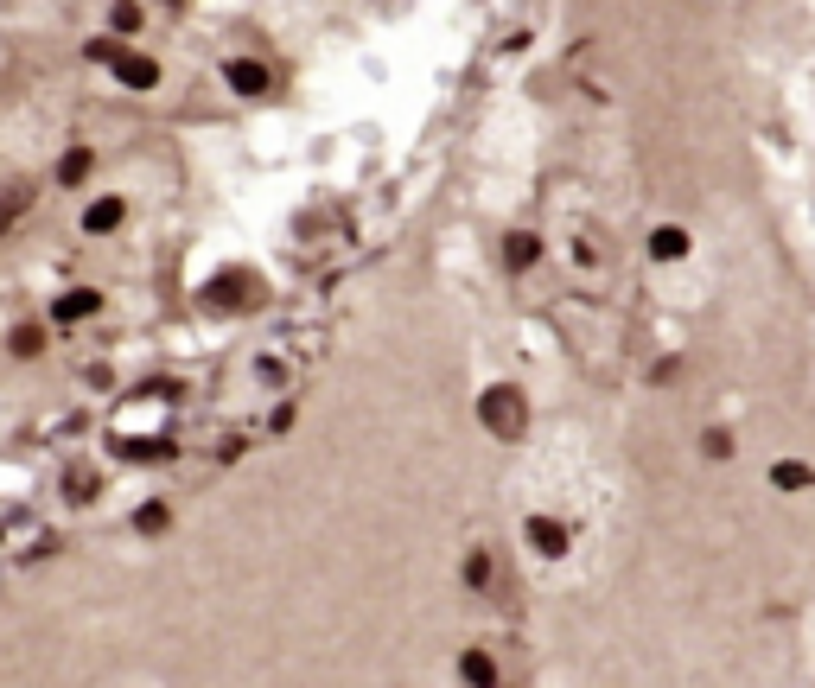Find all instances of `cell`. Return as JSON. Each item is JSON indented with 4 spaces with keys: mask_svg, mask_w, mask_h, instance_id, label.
<instances>
[{
    "mask_svg": "<svg viewBox=\"0 0 815 688\" xmlns=\"http://www.w3.org/2000/svg\"><path fill=\"white\" fill-rule=\"evenodd\" d=\"M478 421L491 427L497 440H516V434H523V421H529V408H523V389H510V383L484 389V402H478Z\"/></svg>",
    "mask_w": 815,
    "mask_h": 688,
    "instance_id": "6da1fadb",
    "label": "cell"
},
{
    "mask_svg": "<svg viewBox=\"0 0 815 688\" xmlns=\"http://www.w3.org/2000/svg\"><path fill=\"white\" fill-rule=\"evenodd\" d=\"M121 90H134V96H147V90H160V58H147V51H128L121 45V58L109 64Z\"/></svg>",
    "mask_w": 815,
    "mask_h": 688,
    "instance_id": "7a4b0ae2",
    "label": "cell"
},
{
    "mask_svg": "<svg viewBox=\"0 0 815 688\" xmlns=\"http://www.w3.org/2000/svg\"><path fill=\"white\" fill-rule=\"evenodd\" d=\"M223 83H230V90L236 96H268V64H255V58H230V64H223Z\"/></svg>",
    "mask_w": 815,
    "mask_h": 688,
    "instance_id": "3957f363",
    "label": "cell"
},
{
    "mask_svg": "<svg viewBox=\"0 0 815 688\" xmlns=\"http://www.w3.org/2000/svg\"><path fill=\"white\" fill-rule=\"evenodd\" d=\"M90 313H102L96 287H71L64 300H51V325H77V319H90Z\"/></svg>",
    "mask_w": 815,
    "mask_h": 688,
    "instance_id": "277c9868",
    "label": "cell"
},
{
    "mask_svg": "<svg viewBox=\"0 0 815 688\" xmlns=\"http://www.w3.org/2000/svg\"><path fill=\"white\" fill-rule=\"evenodd\" d=\"M121 217H128V204L109 192V198H96L90 211H83V230H90V236H109V230H121Z\"/></svg>",
    "mask_w": 815,
    "mask_h": 688,
    "instance_id": "5b68a950",
    "label": "cell"
},
{
    "mask_svg": "<svg viewBox=\"0 0 815 688\" xmlns=\"http://www.w3.org/2000/svg\"><path fill=\"white\" fill-rule=\"evenodd\" d=\"M141 26H147V7H141V0H115V7H109V39H134Z\"/></svg>",
    "mask_w": 815,
    "mask_h": 688,
    "instance_id": "8992f818",
    "label": "cell"
},
{
    "mask_svg": "<svg viewBox=\"0 0 815 688\" xmlns=\"http://www.w3.org/2000/svg\"><path fill=\"white\" fill-rule=\"evenodd\" d=\"M529 542H535V555H561V548H567V529L554 523V516H529Z\"/></svg>",
    "mask_w": 815,
    "mask_h": 688,
    "instance_id": "52a82bcc",
    "label": "cell"
},
{
    "mask_svg": "<svg viewBox=\"0 0 815 688\" xmlns=\"http://www.w3.org/2000/svg\"><path fill=\"white\" fill-rule=\"evenodd\" d=\"M650 255H656V262H682V255H688V230H675V223H663V230L650 236Z\"/></svg>",
    "mask_w": 815,
    "mask_h": 688,
    "instance_id": "ba28073f",
    "label": "cell"
},
{
    "mask_svg": "<svg viewBox=\"0 0 815 688\" xmlns=\"http://www.w3.org/2000/svg\"><path fill=\"white\" fill-rule=\"evenodd\" d=\"M90 166H96V147H71L58 160V185H83V179H90Z\"/></svg>",
    "mask_w": 815,
    "mask_h": 688,
    "instance_id": "9c48e42d",
    "label": "cell"
},
{
    "mask_svg": "<svg viewBox=\"0 0 815 688\" xmlns=\"http://www.w3.org/2000/svg\"><path fill=\"white\" fill-rule=\"evenodd\" d=\"M535 255H542V243H535L529 230H516V236H504V262H510V268H529Z\"/></svg>",
    "mask_w": 815,
    "mask_h": 688,
    "instance_id": "30bf717a",
    "label": "cell"
},
{
    "mask_svg": "<svg viewBox=\"0 0 815 688\" xmlns=\"http://www.w3.org/2000/svg\"><path fill=\"white\" fill-rule=\"evenodd\" d=\"M64 491H71V504H90L96 472H90V466H71V472H64Z\"/></svg>",
    "mask_w": 815,
    "mask_h": 688,
    "instance_id": "8fae6325",
    "label": "cell"
},
{
    "mask_svg": "<svg viewBox=\"0 0 815 688\" xmlns=\"http://www.w3.org/2000/svg\"><path fill=\"white\" fill-rule=\"evenodd\" d=\"M166 523H172V510H166V504H141V510H134V529H141V536H160Z\"/></svg>",
    "mask_w": 815,
    "mask_h": 688,
    "instance_id": "7c38bea8",
    "label": "cell"
},
{
    "mask_svg": "<svg viewBox=\"0 0 815 688\" xmlns=\"http://www.w3.org/2000/svg\"><path fill=\"white\" fill-rule=\"evenodd\" d=\"M45 351V325H20L13 332V357H39Z\"/></svg>",
    "mask_w": 815,
    "mask_h": 688,
    "instance_id": "4fadbf2b",
    "label": "cell"
},
{
    "mask_svg": "<svg viewBox=\"0 0 815 688\" xmlns=\"http://www.w3.org/2000/svg\"><path fill=\"white\" fill-rule=\"evenodd\" d=\"M771 478H777V485H784V491H803V485H809L815 472H809V466H796V459H784V466H777Z\"/></svg>",
    "mask_w": 815,
    "mask_h": 688,
    "instance_id": "5bb4252c",
    "label": "cell"
},
{
    "mask_svg": "<svg viewBox=\"0 0 815 688\" xmlns=\"http://www.w3.org/2000/svg\"><path fill=\"white\" fill-rule=\"evenodd\" d=\"M128 459H141V466H147V459H172V440H134Z\"/></svg>",
    "mask_w": 815,
    "mask_h": 688,
    "instance_id": "9a60e30c",
    "label": "cell"
},
{
    "mask_svg": "<svg viewBox=\"0 0 815 688\" xmlns=\"http://www.w3.org/2000/svg\"><path fill=\"white\" fill-rule=\"evenodd\" d=\"M707 459H726V453H733V434H726V427H707Z\"/></svg>",
    "mask_w": 815,
    "mask_h": 688,
    "instance_id": "2e32d148",
    "label": "cell"
}]
</instances>
